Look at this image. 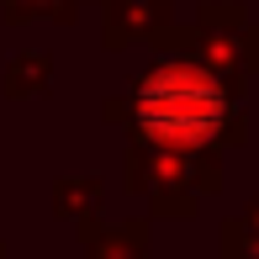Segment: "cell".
I'll return each instance as SVG.
<instances>
[{"mask_svg": "<svg viewBox=\"0 0 259 259\" xmlns=\"http://www.w3.org/2000/svg\"><path fill=\"white\" fill-rule=\"evenodd\" d=\"M138 116H143L148 133L169 138V143H201V138H211L217 122H222V90L211 85L206 74L164 69V74H154L143 85Z\"/></svg>", "mask_w": 259, "mask_h": 259, "instance_id": "cell-1", "label": "cell"}]
</instances>
